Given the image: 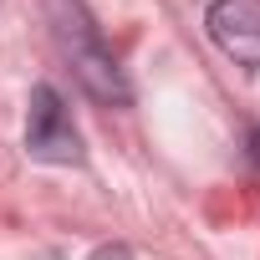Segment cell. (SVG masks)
<instances>
[{"mask_svg":"<svg viewBox=\"0 0 260 260\" xmlns=\"http://www.w3.org/2000/svg\"><path fill=\"white\" fill-rule=\"evenodd\" d=\"M41 11H46V26H51V41H56L61 61L72 67L77 87L92 102H102V107H127L133 102V87H127L112 46L102 41V26L92 21L87 0H41Z\"/></svg>","mask_w":260,"mask_h":260,"instance_id":"cell-1","label":"cell"},{"mask_svg":"<svg viewBox=\"0 0 260 260\" xmlns=\"http://www.w3.org/2000/svg\"><path fill=\"white\" fill-rule=\"evenodd\" d=\"M26 153L36 164H82L87 148H82V133L61 102V92L51 82H36L31 87V117H26Z\"/></svg>","mask_w":260,"mask_h":260,"instance_id":"cell-2","label":"cell"},{"mask_svg":"<svg viewBox=\"0 0 260 260\" xmlns=\"http://www.w3.org/2000/svg\"><path fill=\"white\" fill-rule=\"evenodd\" d=\"M204 26L235 67H260V0H209Z\"/></svg>","mask_w":260,"mask_h":260,"instance_id":"cell-3","label":"cell"},{"mask_svg":"<svg viewBox=\"0 0 260 260\" xmlns=\"http://www.w3.org/2000/svg\"><path fill=\"white\" fill-rule=\"evenodd\" d=\"M250 164L260 169V127H255V133H250Z\"/></svg>","mask_w":260,"mask_h":260,"instance_id":"cell-4","label":"cell"},{"mask_svg":"<svg viewBox=\"0 0 260 260\" xmlns=\"http://www.w3.org/2000/svg\"><path fill=\"white\" fill-rule=\"evenodd\" d=\"M97 260H127V245H117V250H97Z\"/></svg>","mask_w":260,"mask_h":260,"instance_id":"cell-5","label":"cell"}]
</instances>
